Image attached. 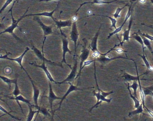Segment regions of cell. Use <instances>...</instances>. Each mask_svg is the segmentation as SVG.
Wrapping results in <instances>:
<instances>
[{
  "label": "cell",
  "mask_w": 153,
  "mask_h": 121,
  "mask_svg": "<svg viewBox=\"0 0 153 121\" xmlns=\"http://www.w3.org/2000/svg\"><path fill=\"white\" fill-rule=\"evenodd\" d=\"M101 26H100V28H99V30L97 31V33L94 36V38L92 40V42H91V43H90V45H89V47H90V49L92 51L94 52L96 51H99L97 49V40H98V36H99V32H100V29H101Z\"/></svg>",
  "instance_id": "obj_21"
},
{
  "label": "cell",
  "mask_w": 153,
  "mask_h": 121,
  "mask_svg": "<svg viewBox=\"0 0 153 121\" xmlns=\"http://www.w3.org/2000/svg\"><path fill=\"white\" fill-rule=\"evenodd\" d=\"M34 20L36 21L39 23L41 28L42 29L43 31L44 38L46 37V36H47V35H51V34L53 33L52 26H48L45 25V24H44L42 22L39 18L37 17H36L34 18Z\"/></svg>",
  "instance_id": "obj_10"
},
{
  "label": "cell",
  "mask_w": 153,
  "mask_h": 121,
  "mask_svg": "<svg viewBox=\"0 0 153 121\" xmlns=\"http://www.w3.org/2000/svg\"><path fill=\"white\" fill-rule=\"evenodd\" d=\"M128 6V4H126V5L124 6V7H118L117 8V9H116V11H115V13H114L113 15L114 17V18L116 19V18H119L120 17V12H121L122 10L124 8L126 7L127 6Z\"/></svg>",
  "instance_id": "obj_33"
},
{
  "label": "cell",
  "mask_w": 153,
  "mask_h": 121,
  "mask_svg": "<svg viewBox=\"0 0 153 121\" xmlns=\"http://www.w3.org/2000/svg\"><path fill=\"white\" fill-rule=\"evenodd\" d=\"M15 87L14 90L13 91V92H12V94L15 96V97H17L19 95H20L21 94V91L19 90V88L18 85V82L16 83L15 84Z\"/></svg>",
  "instance_id": "obj_34"
},
{
  "label": "cell",
  "mask_w": 153,
  "mask_h": 121,
  "mask_svg": "<svg viewBox=\"0 0 153 121\" xmlns=\"http://www.w3.org/2000/svg\"><path fill=\"white\" fill-rule=\"evenodd\" d=\"M77 56L74 54L73 60H74V65L71 68V71L68 76L62 82L64 84H69V82H72L74 81L76 77L77 70L78 61L77 59Z\"/></svg>",
  "instance_id": "obj_2"
},
{
  "label": "cell",
  "mask_w": 153,
  "mask_h": 121,
  "mask_svg": "<svg viewBox=\"0 0 153 121\" xmlns=\"http://www.w3.org/2000/svg\"><path fill=\"white\" fill-rule=\"evenodd\" d=\"M143 113V107L142 104H140L138 107L135 110L131 111L129 113L128 116H132L136 115L137 114H141Z\"/></svg>",
  "instance_id": "obj_25"
},
{
  "label": "cell",
  "mask_w": 153,
  "mask_h": 121,
  "mask_svg": "<svg viewBox=\"0 0 153 121\" xmlns=\"http://www.w3.org/2000/svg\"><path fill=\"white\" fill-rule=\"evenodd\" d=\"M69 84H70V87L68 89V90L67 92H66V93H65V94H64V96L62 97V98L60 102L59 103V107L57 109H56V110H55L53 111V114H54V112H55L56 110H58V109H59L60 108L62 104L63 100L66 98V97H67V96H68V95L71 93V92L73 91H75L82 90L86 89H92V88H94V87H90V88H85V89H80V88H79L77 86L74 85V84H72V82H69Z\"/></svg>",
  "instance_id": "obj_6"
},
{
  "label": "cell",
  "mask_w": 153,
  "mask_h": 121,
  "mask_svg": "<svg viewBox=\"0 0 153 121\" xmlns=\"http://www.w3.org/2000/svg\"><path fill=\"white\" fill-rule=\"evenodd\" d=\"M10 99H11L15 100L16 101L17 103L19 105V107H20V109H21L22 113L24 114V111H23V109H22V106H21V105H20V103H19V101H22V102H25V103H26L27 105H30V106H33V105H32V104L30 103L29 100H28L26 98H24V97H23L21 94L19 95L17 97H15V98H10Z\"/></svg>",
  "instance_id": "obj_22"
},
{
  "label": "cell",
  "mask_w": 153,
  "mask_h": 121,
  "mask_svg": "<svg viewBox=\"0 0 153 121\" xmlns=\"http://www.w3.org/2000/svg\"><path fill=\"white\" fill-rule=\"evenodd\" d=\"M140 33V35H142V36H144V37H146V38L148 39L149 40L153 41V36L149 35V34H141Z\"/></svg>",
  "instance_id": "obj_38"
},
{
  "label": "cell",
  "mask_w": 153,
  "mask_h": 121,
  "mask_svg": "<svg viewBox=\"0 0 153 121\" xmlns=\"http://www.w3.org/2000/svg\"><path fill=\"white\" fill-rule=\"evenodd\" d=\"M49 93L48 95V98L49 100V103H50V107H51V110H52V112L53 113V101L56 100H61L62 98L58 97L55 95L54 92H53V90L52 87V84H51V82L49 81Z\"/></svg>",
  "instance_id": "obj_12"
},
{
  "label": "cell",
  "mask_w": 153,
  "mask_h": 121,
  "mask_svg": "<svg viewBox=\"0 0 153 121\" xmlns=\"http://www.w3.org/2000/svg\"><path fill=\"white\" fill-rule=\"evenodd\" d=\"M131 38H133L135 39L140 44H141V47H142V49H143V53H144V48H145V46H144V43H143V40L141 38V36H139L138 34L136 33H134V34L131 36Z\"/></svg>",
  "instance_id": "obj_29"
},
{
  "label": "cell",
  "mask_w": 153,
  "mask_h": 121,
  "mask_svg": "<svg viewBox=\"0 0 153 121\" xmlns=\"http://www.w3.org/2000/svg\"><path fill=\"white\" fill-rule=\"evenodd\" d=\"M3 25L1 24L0 23V28H2V27H3Z\"/></svg>",
  "instance_id": "obj_49"
},
{
  "label": "cell",
  "mask_w": 153,
  "mask_h": 121,
  "mask_svg": "<svg viewBox=\"0 0 153 121\" xmlns=\"http://www.w3.org/2000/svg\"><path fill=\"white\" fill-rule=\"evenodd\" d=\"M132 23V17H131L129 23L128 27V30L124 31V32L122 34L123 39L122 42L120 43V45L122 46L123 44L125 41H129V39L130 38V32L131 29V25Z\"/></svg>",
  "instance_id": "obj_19"
},
{
  "label": "cell",
  "mask_w": 153,
  "mask_h": 121,
  "mask_svg": "<svg viewBox=\"0 0 153 121\" xmlns=\"http://www.w3.org/2000/svg\"><path fill=\"white\" fill-rule=\"evenodd\" d=\"M27 76L29 77V79H30V81H31V83H32V85H33V100L34 101L35 104V107L38 109L39 108L38 105V100L39 95H40V91L39 89L36 86L35 84L34 83L31 77L29 76V75H28Z\"/></svg>",
  "instance_id": "obj_13"
},
{
  "label": "cell",
  "mask_w": 153,
  "mask_h": 121,
  "mask_svg": "<svg viewBox=\"0 0 153 121\" xmlns=\"http://www.w3.org/2000/svg\"><path fill=\"white\" fill-rule=\"evenodd\" d=\"M0 100H1V101H3V102H5V103H6V104H7V106H8L9 107V108L10 109H11V108H10V106L8 104H7V102H6V101H5V100H3L2 99V98H1V96H0Z\"/></svg>",
  "instance_id": "obj_43"
},
{
  "label": "cell",
  "mask_w": 153,
  "mask_h": 121,
  "mask_svg": "<svg viewBox=\"0 0 153 121\" xmlns=\"http://www.w3.org/2000/svg\"><path fill=\"white\" fill-rule=\"evenodd\" d=\"M40 108H41V107H39V109H39V111H38V112H37V114H36V117H35L34 120L33 121H36V118H37V116H38V114H39V113H40Z\"/></svg>",
  "instance_id": "obj_44"
},
{
  "label": "cell",
  "mask_w": 153,
  "mask_h": 121,
  "mask_svg": "<svg viewBox=\"0 0 153 121\" xmlns=\"http://www.w3.org/2000/svg\"><path fill=\"white\" fill-rule=\"evenodd\" d=\"M11 55L10 52H8L5 55H0V59H7L9 55Z\"/></svg>",
  "instance_id": "obj_40"
},
{
  "label": "cell",
  "mask_w": 153,
  "mask_h": 121,
  "mask_svg": "<svg viewBox=\"0 0 153 121\" xmlns=\"http://www.w3.org/2000/svg\"><path fill=\"white\" fill-rule=\"evenodd\" d=\"M54 22L55 23V24L57 26L58 28L59 29L62 36L67 37L66 35L62 32L61 28H63V27L71 26V25H72V23H72V21L71 20H67V21H58V20L55 19V21H54Z\"/></svg>",
  "instance_id": "obj_15"
},
{
  "label": "cell",
  "mask_w": 153,
  "mask_h": 121,
  "mask_svg": "<svg viewBox=\"0 0 153 121\" xmlns=\"http://www.w3.org/2000/svg\"><path fill=\"white\" fill-rule=\"evenodd\" d=\"M101 16V17H106L107 18H109V19H110L111 20V28H114V29H116L117 28L116 27V23H117V20L115 18H112L110 16H105V15H95V14H94V15H90L89 16H88L85 17H88L89 16Z\"/></svg>",
  "instance_id": "obj_26"
},
{
  "label": "cell",
  "mask_w": 153,
  "mask_h": 121,
  "mask_svg": "<svg viewBox=\"0 0 153 121\" xmlns=\"http://www.w3.org/2000/svg\"><path fill=\"white\" fill-rule=\"evenodd\" d=\"M0 79H1L4 82L8 85V86H9V89H10L11 87V84H15L16 83H17V79H11L6 77V76L1 75H0Z\"/></svg>",
  "instance_id": "obj_23"
},
{
  "label": "cell",
  "mask_w": 153,
  "mask_h": 121,
  "mask_svg": "<svg viewBox=\"0 0 153 121\" xmlns=\"http://www.w3.org/2000/svg\"><path fill=\"white\" fill-rule=\"evenodd\" d=\"M100 89L99 90H98V92H96L95 90L94 91V96H95L97 100V101L96 104L94 105V106H93L90 109V112H91L92 111V109H93L94 108L96 107L98 105L101 104L102 102H103V101H105V102H107V103H110L111 102V100H112V98H110L109 99L106 98V97L104 96L102 93H101V92H100Z\"/></svg>",
  "instance_id": "obj_5"
},
{
  "label": "cell",
  "mask_w": 153,
  "mask_h": 121,
  "mask_svg": "<svg viewBox=\"0 0 153 121\" xmlns=\"http://www.w3.org/2000/svg\"><path fill=\"white\" fill-rule=\"evenodd\" d=\"M15 3V2H14V3ZM14 3L13 4V6H12V7L10 9V10H9V12H11V17H12V24L10 25V26L9 27H8L7 29H6L5 31H3V32H1L0 33V35L1 34H2L6 33H9L10 34H13L15 38H16L17 39H18L19 38L17 37L16 35L14 34V30H15L16 28H19L18 26V23H19L21 20H22L23 18H25V15L26 14V13H27V11H28V9H29V7L27 8V10L26 11L25 14H24V15L23 16L21 17L20 18L18 19V20H15L14 19V17H13V14H12V9H13V6L14 5Z\"/></svg>",
  "instance_id": "obj_1"
},
{
  "label": "cell",
  "mask_w": 153,
  "mask_h": 121,
  "mask_svg": "<svg viewBox=\"0 0 153 121\" xmlns=\"http://www.w3.org/2000/svg\"><path fill=\"white\" fill-rule=\"evenodd\" d=\"M12 1H13V0H7L6 2H5V4H4V5H3V7H2L1 8V9L0 10V14H1L2 11H4V10L12 2Z\"/></svg>",
  "instance_id": "obj_36"
},
{
  "label": "cell",
  "mask_w": 153,
  "mask_h": 121,
  "mask_svg": "<svg viewBox=\"0 0 153 121\" xmlns=\"http://www.w3.org/2000/svg\"><path fill=\"white\" fill-rule=\"evenodd\" d=\"M53 0H39V1L41 2V1H46V2H48V1H52Z\"/></svg>",
  "instance_id": "obj_45"
},
{
  "label": "cell",
  "mask_w": 153,
  "mask_h": 121,
  "mask_svg": "<svg viewBox=\"0 0 153 121\" xmlns=\"http://www.w3.org/2000/svg\"><path fill=\"white\" fill-rule=\"evenodd\" d=\"M70 38L71 40L74 42V47H75V53L74 54L76 55V54L77 42L79 38V32L76 21L73 22L72 25H71Z\"/></svg>",
  "instance_id": "obj_3"
},
{
  "label": "cell",
  "mask_w": 153,
  "mask_h": 121,
  "mask_svg": "<svg viewBox=\"0 0 153 121\" xmlns=\"http://www.w3.org/2000/svg\"><path fill=\"white\" fill-rule=\"evenodd\" d=\"M138 55L142 58V59H143L144 63H145V65L146 66L147 68L149 69L150 71L153 72V67L151 65L149 64V62L148 61L146 57V56H145V53H143V56H141V55Z\"/></svg>",
  "instance_id": "obj_30"
},
{
  "label": "cell",
  "mask_w": 153,
  "mask_h": 121,
  "mask_svg": "<svg viewBox=\"0 0 153 121\" xmlns=\"http://www.w3.org/2000/svg\"><path fill=\"white\" fill-rule=\"evenodd\" d=\"M114 50L116 51L119 53H121L123 52H127V51H123V50L121 48L116 49H114Z\"/></svg>",
  "instance_id": "obj_42"
},
{
  "label": "cell",
  "mask_w": 153,
  "mask_h": 121,
  "mask_svg": "<svg viewBox=\"0 0 153 121\" xmlns=\"http://www.w3.org/2000/svg\"><path fill=\"white\" fill-rule=\"evenodd\" d=\"M6 114H2V115L0 116V117H2V116H5V115H6Z\"/></svg>",
  "instance_id": "obj_50"
},
{
  "label": "cell",
  "mask_w": 153,
  "mask_h": 121,
  "mask_svg": "<svg viewBox=\"0 0 153 121\" xmlns=\"http://www.w3.org/2000/svg\"><path fill=\"white\" fill-rule=\"evenodd\" d=\"M141 35V38L143 40V43H144V45L147 47L148 48L149 50V51L152 53H153V50H152V47H151V43H150V41L148 39L146 38V37Z\"/></svg>",
  "instance_id": "obj_31"
},
{
  "label": "cell",
  "mask_w": 153,
  "mask_h": 121,
  "mask_svg": "<svg viewBox=\"0 0 153 121\" xmlns=\"http://www.w3.org/2000/svg\"><path fill=\"white\" fill-rule=\"evenodd\" d=\"M53 115H54V114H53L52 117L51 119V121H55L53 119Z\"/></svg>",
  "instance_id": "obj_47"
},
{
  "label": "cell",
  "mask_w": 153,
  "mask_h": 121,
  "mask_svg": "<svg viewBox=\"0 0 153 121\" xmlns=\"http://www.w3.org/2000/svg\"><path fill=\"white\" fill-rule=\"evenodd\" d=\"M45 61H43L42 64L41 65H37L36 63H30V65H33L37 67H40V68H42V69L43 70L45 73V75H46V76H47V79L49 80V81L51 82H53L55 84H64L62 83V82H58L56 81L55 80L53 79V77L52 76L51 74V73L49 72V70L47 69V67L45 66Z\"/></svg>",
  "instance_id": "obj_7"
},
{
  "label": "cell",
  "mask_w": 153,
  "mask_h": 121,
  "mask_svg": "<svg viewBox=\"0 0 153 121\" xmlns=\"http://www.w3.org/2000/svg\"><path fill=\"white\" fill-rule=\"evenodd\" d=\"M139 83V87L140 89V97L141 99V104L143 105V108H145V95L144 94V91L142 89V87L141 86L140 82V79L138 80Z\"/></svg>",
  "instance_id": "obj_27"
},
{
  "label": "cell",
  "mask_w": 153,
  "mask_h": 121,
  "mask_svg": "<svg viewBox=\"0 0 153 121\" xmlns=\"http://www.w3.org/2000/svg\"><path fill=\"white\" fill-rule=\"evenodd\" d=\"M95 61V59H94V60H87V61H85L84 62V64H83V66L82 67V70L83 69L84 67H85V66H87L89 65L91 63H93V62H94Z\"/></svg>",
  "instance_id": "obj_37"
},
{
  "label": "cell",
  "mask_w": 153,
  "mask_h": 121,
  "mask_svg": "<svg viewBox=\"0 0 153 121\" xmlns=\"http://www.w3.org/2000/svg\"><path fill=\"white\" fill-rule=\"evenodd\" d=\"M150 1H151V3L153 4V0H150Z\"/></svg>",
  "instance_id": "obj_51"
},
{
  "label": "cell",
  "mask_w": 153,
  "mask_h": 121,
  "mask_svg": "<svg viewBox=\"0 0 153 121\" xmlns=\"http://www.w3.org/2000/svg\"><path fill=\"white\" fill-rule=\"evenodd\" d=\"M145 108L146 109L148 113H149V115H150V116L152 117L153 118V111H152V110H150V109H148L145 106Z\"/></svg>",
  "instance_id": "obj_41"
},
{
  "label": "cell",
  "mask_w": 153,
  "mask_h": 121,
  "mask_svg": "<svg viewBox=\"0 0 153 121\" xmlns=\"http://www.w3.org/2000/svg\"><path fill=\"white\" fill-rule=\"evenodd\" d=\"M128 85L130 88H131L133 90V95L135 97H137V89L139 87V84H138L137 81H133V83L131 85H130L129 83H128Z\"/></svg>",
  "instance_id": "obj_32"
},
{
  "label": "cell",
  "mask_w": 153,
  "mask_h": 121,
  "mask_svg": "<svg viewBox=\"0 0 153 121\" xmlns=\"http://www.w3.org/2000/svg\"><path fill=\"white\" fill-rule=\"evenodd\" d=\"M131 6H132V3L131 4L128 10V12H127V15H126V17H125V20H124V22H123V23L122 24V25L120 27H118V28H116V29H115L114 32H112L111 33L109 34V35H108V38L107 39H109L111 38V36H112L113 35H114V34H117V36H118V33L119 32H121L122 30V29L124 25L125 24V23H126L127 21H128V19L130 18L131 17Z\"/></svg>",
  "instance_id": "obj_14"
},
{
  "label": "cell",
  "mask_w": 153,
  "mask_h": 121,
  "mask_svg": "<svg viewBox=\"0 0 153 121\" xmlns=\"http://www.w3.org/2000/svg\"><path fill=\"white\" fill-rule=\"evenodd\" d=\"M46 37L44 38V40L43 42V46L42 48V52L39 50L37 48H36L33 45H32V49L33 50L34 52L35 53L36 56H37V57L38 58L40 59L41 60H42L43 61H45V62H47V63H50L52 64V65H54L59 66L61 67H63V66L61 65H58L57 63H55V62H52V61H50V60H48L46 59L44 56V45L45 42V39H46Z\"/></svg>",
  "instance_id": "obj_4"
},
{
  "label": "cell",
  "mask_w": 153,
  "mask_h": 121,
  "mask_svg": "<svg viewBox=\"0 0 153 121\" xmlns=\"http://www.w3.org/2000/svg\"><path fill=\"white\" fill-rule=\"evenodd\" d=\"M19 1V0H16V1Z\"/></svg>",
  "instance_id": "obj_52"
},
{
  "label": "cell",
  "mask_w": 153,
  "mask_h": 121,
  "mask_svg": "<svg viewBox=\"0 0 153 121\" xmlns=\"http://www.w3.org/2000/svg\"><path fill=\"white\" fill-rule=\"evenodd\" d=\"M59 4L57 5V7H56V8L54 10L52 11L51 12H44L43 13H38V14H29V15H26L25 17L28 16H41L47 17H50L53 20V21H55V18L53 17V15L54 12L56 11L58 7H59Z\"/></svg>",
  "instance_id": "obj_20"
},
{
  "label": "cell",
  "mask_w": 153,
  "mask_h": 121,
  "mask_svg": "<svg viewBox=\"0 0 153 121\" xmlns=\"http://www.w3.org/2000/svg\"><path fill=\"white\" fill-rule=\"evenodd\" d=\"M0 110L3 112V113H5V114L9 115L12 118H14V119H16V120H19V121L21 120V119H19V118H17V117H16L14 116L11 115L10 112H7V111L6 109H5L4 108V107H3L1 106V105H0Z\"/></svg>",
  "instance_id": "obj_35"
},
{
  "label": "cell",
  "mask_w": 153,
  "mask_h": 121,
  "mask_svg": "<svg viewBox=\"0 0 153 121\" xmlns=\"http://www.w3.org/2000/svg\"><path fill=\"white\" fill-rule=\"evenodd\" d=\"M142 25H144L146 26H148V27H150V28H152V29H153V27H152L151 26H148L144 24H142Z\"/></svg>",
  "instance_id": "obj_48"
},
{
  "label": "cell",
  "mask_w": 153,
  "mask_h": 121,
  "mask_svg": "<svg viewBox=\"0 0 153 121\" xmlns=\"http://www.w3.org/2000/svg\"><path fill=\"white\" fill-rule=\"evenodd\" d=\"M128 59V60H132L134 63H135L134 59H132L128 58V57H124L122 56H118L114 57L109 58L106 56H101V57L97 58L95 59L96 61L99 62L100 63L102 64H106L109 63V62L112 61L113 60H115L116 59Z\"/></svg>",
  "instance_id": "obj_9"
},
{
  "label": "cell",
  "mask_w": 153,
  "mask_h": 121,
  "mask_svg": "<svg viewBox=\"0 0 153 121\" xmlns=\"http://www.w3.org/2000/svg\"><path fill=\"white\" fill-rule=\"evenodd\" d=\"M89 53H90V51L88 49L85 48H83V50L81 52V55L79 56V59H80V68H79V72L76 77V79L79 76H80L81 73V71H82V67L83 66V64L84 62L86 60V59L88 58V56H89Z\"/></svg>",
  "instance_id": "obj_11"
},
{
  "label": "cell",
  "mask_w": 153,
  "mask_h": 121,
  "mask_svg": "<svg viewBox=\"0 0 153 121\" xmlns=\"http://www.w3.org/2000/svg\"><path fill=\"white\" fill-rule=\"evenodd\" d=\"M62 62H64L66 65H68L71 69L72 67H71V66L67 64L66 62V59H65V56H66V53L67 52H69L70 54H71V51L68 48V41L67 40V37L65 36H62Z\"/></svg>",
  "instance_id": "obj_8"
},
{
  "label": "cell",
  "mask_w": 153,
  "mask_h": 121,
  "mask_svg": "<svg viewBox=\"0 0 153 121\" xmlns=\"http://www.w3.org/2000/svg\"><path fill=\"white\" fill-rule=\"evenodd\" d=\"M151 81H153V79H152V80H151Z\"/></svg>",
  "instance_id": "obj_53"
},
{
  "label": "cell",
  "mask_w": 153,
  "mask_h": 121,
  "mask_svg": "<svg viewBox=\"0 0 153 121\" xmlns=\"http://www.w3.org/2000/svg\"><path fill=\"white\" fill-rule=\"evenodd\" d=\"M28 106L29 107V113L27 115L26 121H32L35 114L39 111V109H37V110H33V108H32V106H30V105H28Z\"/></svg>",
  "instance_id": "obj_24"
},
{
  "label": "cell",
  "mask_w": 153,
  "mask_h": 121,
  "mask_svg": "<svg viewBox=\"0 0 153 121\" xmlns=\"http://www.w3.org/2000/svg\"><path fill=\"white\" fill-rule=\"evenodd\" d=\"M30 50L29 48H28V47L26 48L25 50V51H24V53L21 55V56H19L18 57L16 58L15 59H12V58H10L8 57L6 59H8V60H11V61H15V62L17 63L19 65H20V66L21 67V68L24 70V71L27 74V75H28V73L27 72L26 70L25 69V68H24V67L22 65V61H23V59L24 58V57L25 56V54H26L27 52L28 51Z\"/></svg>",
  "instance_id": "obj_16"
},
{
  "label": "cell",
  "mask_w": 153,
  "mask_h": 121,
  "mask_svg": "<svg viewBox=\"0 0 153 121\" xmlns=\"http://www.w3.org/2000/svg\"><path fill=\"white\" fill-rule=\"evenodd\" d=\"M114 2H120V3H121V2H126V1H117V0H114V1H103V0H93V1H88V2H84V3H82L80 5V7H79V8L76 11V14L78 12L79 10L80 9V8L82 7V6H84V5H85V4H110V3H113Z\"/></svg>",
  "instance_id": "obj_18"
},
{
  "label": "cell",
  "mask_w": 153,
  "mask_h": 121,
  "mask_svg": "<svg viewBox=\"0 0 153 121\" xmlns=\"http://www.w3.org/2000/svg\"><path fill=\"white\" fill-rule=\"evenodd\" d=\"M140 2L142 3H144L146 2V0H139Z\"/></svg>",
  "instance_id": "obj_46"
},
{
  "label": "cell",
  "mask_w": 153,
  "mask_h": 121,
  "mask_svg": "<svg viewBox=\"0 0 153 121\" xmlns=\"http://www.w3.org/2000/svg\"><path fill=\"white\" fill-rule=\"evenodd\" d=\"M127 84H128V90L129 92L130 95V97L131 98V99H132V100H133V101H134V108H135V109H137V108L140 105V102L139 100L137 99V98H136V97H135L134 95L131 94L130 89V88L129 87L128 83Z\"/></svg>",
  "instance_id": "obj_28"
},
{
  "label": "cell",
  "mask_w": 153,
  "mask_h": 121,
  "mask_svg": "<svg viewBox=\"0 0 153 121\" xmlns=\"http://www.w3.org/2000/svg\"><path fill=\"white\" fill-rule=\"evenodd\" d=\"M40 112H41V113H42V114H43L44 115L51 116V114H49V112H48V111H47V110L46 109L43 108L41 109L40 108Z\"/></svg>",
  "instance_id": "obj_39"
},
{
  "label": "cell",
  "mask_w": 153,
  "mask_h": 121,
  "mask_svg": "<svg viewBox=\"0 0 153 121\" xmlns=\"http://www.w3.org/2000/svg\"><path fill=\"white\" fill-rule=\"evenodd\" d=\"M135 66H136V70H137V76H133L129 74L128 73H124V75L122 77L124 78V81H125L130 82L131 81H138V80L140 79V77L141 76L147 73V72H146V73H144L140 75H139L138 72L137 68V65H136V63H135Z\"/></svg>",
  "instance_id": "obj_17"
}]
</instances>
